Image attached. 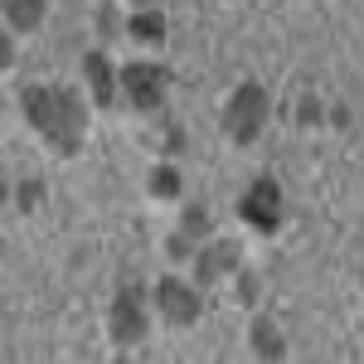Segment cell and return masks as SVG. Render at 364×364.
Instances as JSON below:
<instances>
[{
  "label": "cell",
  "instance_id": "cell-1",
  "mask_svg": "<svg viewBox=\"0 0 364 364\" xmlns=\"http://www.w3.org/2000/svg\"><path fill=\"white\" fill-rule=\"evenodd\" d=\"M20 112H25L29 132L54 151L58 161L78 156L87 136V107H83V92L78 87H63V83H34L20 92Z\"/></svg>",
  "mask_w": 364,
  "mask_h": 364
},
{
  "label": "cell",
  "instance_id": "cell-2",
  "mask_svg": "<svg viewBox=\"0 0 364 364\" xmlns=\"http://www.w3.org/2000/svg\"><path fill=\"white\" fill-rule=\"evenodd\" d=\"M267 117H272V97L262 92V83H238L233 92H228V102H224V132H228L233 146H252V141L262 136Z\"/></svg>",
  "mask_w": 364,
  "mask_h": 364
},
{
  "label": "cell",
  "instance_id": "cell-3",
  "mask_svg": "<svg viewBox=\"0 0 364 364\" xmlns=\"http://www.w3.org/2000/svg\"><path fill=\"white\" fill-rule=\"evenodd\" d=\"M151 311L166 321L170 331H190L199 316H204V296H199L195 282L175 277V272H166V277L151 287Z\"/></svg>",
  "mask_w": 364,
  "mask_h": 364
},
{
  "label": "cell",
  "instance_id": "cell-4",
  "mask_svg": "<svg viewBox=\"0 0 364 364\" xmlns=\"http://www.w3.org/2000/svg\"><path fill=\"white\" fill-rule=\"evenodd\" d=\"M117 87H122V97H127L136 112H156V107L166 102V92H170V73H166V63L132 58V63L117 68Z\"/></svg>",
  "mask_w": 364,
  "mask_h": 364
},
{
  "label": "cell",
  "instance_id": "cell-5",
  "mask_svg": "<svg viewBox=\"0 0 364 364\" xmlns=\"http://www.w3.org/2000/svg\"><path fill=\"white\" fill-rule=\"evenodd\" d=\"M107 336L117 345H141L151 336V296L141 287H117L112 306H107Z\"/></svg>",
  "mask_w": 364,
  "mask_h": 364
},
{
  "label": "cell",
  "instance_id": "cell-6",
  "mask_svg": "<svg viewBox=\"0 0 364 364\" xmlns=\"http://www.w3.org/2000/svg\"><path fill=\"white\" fill-rule=\"evenodd\" d=\"M282 214H287V199H282L277 180H267V175H257L248 190L238 195V219H243L252 233H277Z\"/></svg>",
  "mask_w": 364,
  "mask_h": 364
},
{
  "label": "cell",
  "instance_id": "cell-7",
  "mask_svg": "<svg viewBox=\"0 0 364 364\" xmlns=\"http://www.w3.org/2000/svg\"><path fill=\"white\" fill-rule=\"evenodd\" d=\"M190 267H195V287L199 291H209V287H219V282H228L238 267H243V252H238V243H224V238H204L195 248V257H190Z\"/></svg>",
  "mask_w": 364,
  "mask_h": 364
},
{
  "label": "cell",
  "instance_id": "cell-8",
  "mask_svg": "<svg viewBox=\"0 0 364 364\" xmlns=\"http://www.w3.org/2000/svg\"><path fill=\"white\" fill-rule=\"evenodd\" d=\"M83 83H87V97L92 107H117V63L102 49H87L83 54Z\"/></svg>",
  "mask_w": 364,
  "mask_h": 364
},
{
  "label": "cell",
  "instance_id": "cell-9",
  "mask_svg": "<svg viewBox=\"0 0 364 364\" xmlns=\"http://www.w3.org/2000/svg\"><path fill=\"white\" fill-rule=\"evenodd\" d=\"M49 15V0H0V20L10 34H34Z\"/></svg>",
  "mask_w": 364,
  "mask_h": 364
},
{
  "label": "cell",
  "instance_id": "cell-10",
  "mask_svg": "<svg viewBox=\"0 0 364 364\" xmlns=\"http://www.w3.org/2000/svg\"><path fill=\"white\" fill-rule=\"evenodd\" d=\"M122 29H127L136 44L151 49V44H161V39H166V15H161L156 5H136V15H132V20H122Z\"/></svg>",
  "mask_w": 364,
  "mask_h": 364
},
{
  "label": "cell",
  "instance_id": "cell-11",
  "mask_svg": "<svg viewBox=\"0 0 364 364\" xmlns=\"http://www.w3.org/2000/svg\"><path fill=\"white\" fill-rule=\"evenodd\" d=\"M248 345H252V355H257V360H282V355H287L282 331H277V321H272V316H257V321H252Z\"/></svg>",
  "mask_w": 364,
  "mask_h": 364
},
{
  "label": "cell",
  "instance_id": "cell-12",
  "mask_svg": "<svg viewBox=\"0 0 364 364\" xmlns=\"http://www.w3.org/2000/svg\"><path fill=\"white\" fill-rule=\"evenodd\" d=\"M146 195H151V199H180V195H185L180 170L170 166V161H166V166H156L151 175H146Z\"/></svg>",
  "mask_w": 364,
  "mask_h": 364
},
{
  "label": "cell",
  "instance_id": "cell-13",
  "mask_svg": "<svg viewBox=\"0 0 364 364\" xmlns=\"http://www.w3.org/2000/svg\"><path fill=\"white\" fill-rule=\"evenodd\" d=\"M175 228H180L185 238H195V243H204L214 224H209V209H204V204H185V209H180V219H175Z\"/></svg>",
  "mask_w": 364,
  "mask_h": 364
},
{
  "label": "cell",
  "instance_id": "cell-14",
  "mask_svg": "<svg viewBox=\"0 0 364 364\" xmlns=\"http://www.w3.org/2000/svg\"><path fill=\"white\" fill-rule=\"evenodd\" d=\"M195 238H185V233H180V228H175V233H170L166 238V252H170V262H175V267H185V262H190V257H195Z\"/></svg>",
  "mask_w": 364,
  "mask_h": 364
},
{
  "label": "cell",
  "instance_id": "cell-15",
  "mask_svg": "<svg viewBox=\"0 0 364 364\" xmlns=\"http://www.w3.org/2000/svg\"><path fill=\"white\" fill-rule=\"evenodd\" d=\"M39 204H44V185H39V180H20V195H15V209H20V214H34Z\"/></svg>",
  "mask_w": 364,
  "mask_h": 364
},
{
  "label": "cell",
  "instance_id": "cell-16",
  "mask_svg": "<svg viewBox=\"0 0 364 364\" xmlns=\"http://www.w3.org/2000/svg\"><path fill=\"white\" fill-rule=\"evenodd\" d=\"M97 34H102V39H117V34H122V15H117L112 0L97 5Z\"/></svg>",
  "mask_w": 364,
  "mask_h": 364
},
{
  "label": "cell",
  "instance_id": "cell-17",
  "mask_svg": "<svg viewBox=\"0 0 364 364\" xmlns=\"http://www.w3.org/2000/svg\"><path fill=\"white\" fill-rule=\"evenodd\" d=\"M228 282H238L233 291H238V301H243V306H257V277H252V272H243V267H238Z\"/></svg>",
  "mask_w": 364,
  "mask_h": 364
},
{
  "label": "cell",
  "instance_id": "cell-18",
  "mask_svg": "<svg viewBox=\"0 0 364 364\" xmlns=\"http://www.w3.org/2000/svg\"><path fill=\"white\" fill-rule=\"evenodd\" d=\"M5 68H15V34L0 25V73H5Z\"/></svg>",
  "mask_w": 364,
  "mask_h": 364
},
{
  "label": "cell",
  "instance_id": "cell-19",
  "mask_svg": "<svg viewBox=\"0 0 364 364\" xmlns=\"http://www.w3.org/2000/svg\"><path fill=\"white\" fill-rule=\"evenodd\" d=\"M5 204H10V180L0 175V209H5Z\"/></svg>",
  "mask_w": 364,
  "mask_h": 364
},
{
  "label": "cell",
  "instance_id": "cell-20",
  "mask_svg": "<svg viewBox=\"0 0 364 364\" xmlns=\"http://www.w3.org/2000/svg\"><path fill=\"white\" fill-rule=\"evenodd\" d=\"M132 5H161V0H132Z\"/></svg>",
  "mask_w": 364,
  "mask_h": 364
}]
</instances>
